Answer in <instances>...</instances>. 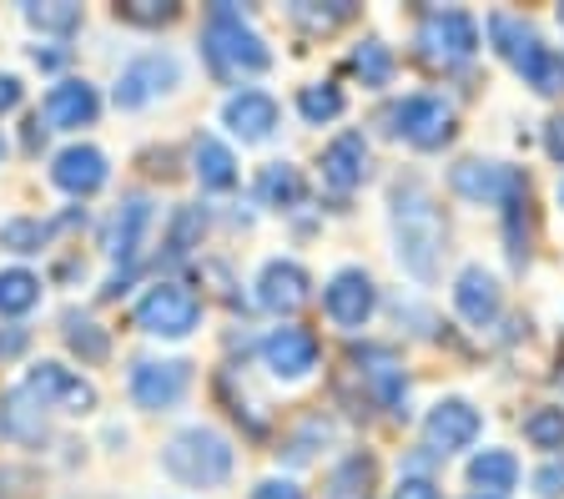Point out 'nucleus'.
I'll list each match as a JSON object with an SVG mask.
<instances>
[{"mask_svg": "<svg viewBox=\"0 0 564 499\" xmlns=\"http://www.w3.org/2000/svg\"><path fill=\"white\" fill-rule=\"evenodd\" d=\"M258 303L268 313H297L307 303V273L297 262H268L258 278Z\"/></svg>", "mask_w": 564, "mask_h": 499, "instance_id": "15", "label": "nucleus"}, {"mask_svg": "<svg viewBox=\"0 0 564 499\" xmlns=\"http://www.w3.org/2000/svg\"><path fill=\"white\" fill-rule=\"evenodd\" d=\"M96 111H101V101H96V91L86 82H61V86H51V96H46V121L61 131L91 127Z\"/></svg>", "mask_w": 564, "mask_h": 499, "instance_id": "18", "label": "nucleus"}, {"mask_svg": "<svg viewBox=\"0 0 564 499\" xmlns=\"http://www.w3.org/2000/svg\"><path fill=\"white\" fill-rule=\"evenodd\" d=\"M252 499H303L293 485H282V479H268V485L252 489Z\"/></svg>", "mask_w": 564, "mask_h": 499, "instance_id": "38", "label": "nucleus"}, {"mask_svg": "<svg viewBox=\"0 0 564 499\" xmlns=\"http://www.w3.org/2000/svg\"><path fill=\"white\" fill-rule=\"evenodd\" d=\"M202 318V303L182 283H156L152 293L137 303V323L156 338H187Z\"/></svg>", "mask_w": 564, "mask_h": 499, "instance_id": "5", "label": "nucleus"}, {"mask_svg": "<svg viewBox=\"0 0 564 499\" xmlns=\"http://www.w3.org/2000/svg\"><path fill=\"white\" fill-rule=\"evenodd\" d=\"M544 147H550L554 162H564V117H554L550 127H544Z\"/></svg>", "mask_w": 564, "mask_h": 499, "instance_id": "37", "label": "nucleus"}, {"mask_svg": "<svg viewBox=\"0 0 564 499\" xmlns=\"http://www.w3.org/2000/svg\"><path fill=\"white\" fill-rule=\"evenodd\" d=\"M0 424H6V434H15V440H25V444H35L41 434H46V409L31 399V389H15L11 399H6V414H0Z\"/></svg>", "mask_w": 564, "mask_h": 499, "instance_id": "22", "label": "nucleus"}, {"mask_svg": "<svg viewBox=\"0 0 564 499\" xmlns=\"http://www.w3.org/2000/svg\"><path fill=\"white\" fill-rule=\"evenodd\" d=\"M11 107H21V82H15V76H0V117Z\"/></svg>", "mask_w": 564, "mask_h": 499, "instance_id": "39", "label": "nucleus"}, {"mask_svg": "<svg viewBox=\"0 0 564 499\" xmlns=\"http://www.w3.org/2000/svg\"><path fill=\"white\" fill-rule=\"evenodd\" d=\"M61 61H66L61 51H35V66H61Z\"/></svg>", "mask_w": 564, "mask_h": 499, "instance_id": "41", "label": "nucleus"}, {"mask_svg": "<svg viewBox=\"0 0 564 499\" xmlns=\"http://www.w3.org/2000/svg\"><path fill=\"white\" fill-rule=\"evenodd\" d=\"M419 46L434 66H464L479 51V25L469 11H434L419 31Z\"/></svg>", "mask_w": 564, "mask_h": 499, "instance_id": "6", "label": "nucleus"}, {"mask_svg": "<svg viewBox=\"0 0 564 499\" xmlns=\"http://www.w3.org/2000/svg\"><path fill=\"white\" fill-rule=\"evenodd\" d=\"M0 156H6V142H0Z\"/></svg>", "mask_w": 564, "mask_h": 499, "instance_id": "43", "label": "nucleus"}, {"mask_svg": "<svg viewBox=\"0 0 564 499\" xmlns=\"http://www.w3.org/2000/svg\"><path fill=\"white\" fill-rule=\"evenodd\" d=\"M46 238H51V227L35 223V217H15V223L0 227V248H11V252H41Z\"/></svg>", "mask_w": 564, "mask_h": 499, "instance_id": "29", "label": "nucleus"}, {"mask_svg": "<svg viewBox=\"0 0 564 499\" xmlns=\"http://www.w3.org/2000/svg\"><path fill=\"white\" fill-rule=\"evenodd\" d=\"M258 192H262V203L268 207H293L297 197H303V177H297V166L272 162L258 177Z\"/></svg>", "mask_w": 564, "mask_h": 499, "instance_id": "25", "label": "nucleus"}, {"mask_svg": "<svg viewBox=\"0 0 564 499\" xmlns=\"http://www.w3.org/2000/svg\"><path fill=\"white\" fill-rule=\"evenodd\" d=\"M297 107H303L307 121H333L343 111V91H338V86H303Z\"/></svg>", "mask_w": 564, "mask_h": 499, "instance_id": "30", "label": "nucleus"}, {"mask_svg": "<svg viewBox=\"0 0 564 499\" xmlns=\"http://www.w3.org/2000/svg\"><path fill=\"white\" fill-rule=\"evenodd\" d=\"M352 66H358V76H364L368 86H383L388 76H393V56H388V46H378V41H364L358 56H352Z\"/></svg>", "mask_w": 564, "mask_h": 499, "instance_id": "31", "label": "nucleus"}, {"mask_svg": "<svg viewBox=\"0 0 564 499\" xmlns=\"http://www.w3.org/2000/svg\"><path fill=\"white\" fill-rule=\"evenodd\" d=\"M51 177H56L61 192H76V197H91L96 187L106 182V156L96 147H66L51 166Z\"/></svg>", "mask_w": 564, "mask_h": 499, "instance_id": "17", "label": "nucleus"}, {"mask_svg": "<svg viewBox=\"0 0 564 499\" xmlns=\"http://www.w3.org/2000/svg\"><path fill=\"white\" fill-rule=\"evenodd\" d=\"M364 172H368V142L358 131H343L338 142L323 152V177H328L338 192H348L364 182Z\"/></svg>", "mask_w": 564, "mask_h": 499, "instance_id": "19", "label": "nucleus"}, {"mask_svg": "<svg viewBox=\"0 0 564 499\" xmlns=\"http://www.w3.org/2000/svg\"><path fill=\"white\" fill-rule=\"evenodd\" d=\"M454 187L469 197V203H505L519 192V177L499 162H458L454 166Z\"/></svg>", "mask_w": 564, "mask_h": 499, "instance_id": "14", "label": "nucleus"}, {"mask_svg": "<svg viewBox=\"0 0 564 499\" xmlns=\"http://www.w3.org/2000/svg\"><path fill=\"white\" fill-rule=\"evenodd\" d=\"M494 41H499V51H505L509 61H514L519 72L529 76V82H534V91H564V61L554 56L550 46H544L540 36H534V31H524V25L519 21H509V15H494Z\"/></svg>", "mask_w": 564, "mask_h": 499, "instance_id": "4", "label": "nucleus"}, {"mask_svg": "<svg viewBox=\"0 0 564 499\" xmlns=\"http://www.w3.org/2000/svg\"><path fill=\"white\" fill-rule=\"evenodd\" d=\"M393 232H399V258L413 278L438 273V252H444V217L423 197L419 187H403L393 197Z\"/></svg>", "mask_w": 564, "mask_h": 499, "instance_id": "1", "label": "nucleus"}, {"mask_svg": "<svg viewBox=\"0 0 564 499\" xmlns=\"http://www.w3.org/2000/svg\"><path fill=\"white\" fill-rule=\"evenodd\" d=\"M35 303H41V278L25 273V268L0 273V313H25Z\"/></svg>", "mask_w": 564, "mask_h": 499, "instance_id": "27", "label": "nucleus"}, {"mask_svg": "<svg viewBox=\"0 0 564 499\" xmlns=\"http://www.w3.org/2000/svg\"><path fill=\"white\" fill-rule=\"evenodd\" d=\"M25 348V333L21 328H11V333H0V358H11V354H21Z\"/></svg>", "mask_w": 564, "mask_h": 499, "instance_id": "40", "label": "nucleus"}, {"mask_svg": "<svg viewBox=\"0 0 564 499\" xmlns=\"http://www.w3.org/2000/svg\"><path fill=\"white\" fill-rule=\"evenodd\" d=\"M117 11H121V21H137V25H162V21H172V6H162V0H121Z\"/></svg>", "mask_w": 564, "mask_h": 499, "instance_id": "32", "label": "nucleus"}, {"mask_svg": "<svg viewBox=\"0 0 564 499\" xmlns=\"http://www.w3.org/2000/svg\"><path fill=\"white\" fill-rule=\"evenodd\" d=\"M25 389H31V399L41 409H66V414H86V409H96V389L86 379H76L70 369H61V364H41V369H31Z\"/></svg>", "mask_w": 564, "mask_h": 499, "instance_id": "7", "label": "nucleus"}, {"mask_svg": "<svg viewBox=\"0 0 564 499\" xmlns=\"http://www.w3.org/2000/svg\"><path fill=\"white\" fill-rule=\"evenodd\" d=\"M560 15H564V6H560Z\"/></svg>", "mask_w": 564, "mask_h": 499, "instance_id": "45", "label": "nucleus"}, {"mask_svg": "<svg viewBox=\"0 0 564 499\" xmlns=\"http://www.w3.org/2000/svg\"><path fill=\"white\" fill-rule=\"evenodd\" d=\"M454 303L469 323H489L494 313H499V288H494V278L484 273V268H464L458 288H454Z\"/></svg>", "mask_w": 564, "mask_h": 499, "instance_id": "21", "label": "nucleus"}, {"mask_svg": "<svg viewBox=\"0 0 564 499\" xmlns=\"http://www.w3.org/2000/svg\"><path fill=\"white\" fill-rule=\"evenodd\" d=\"M474 499H494V495H474Z\"/></svg>", "mask_w": 564, "mask_h": 499, "instance_id": "42", "label": "nucleus"}, {"mask_svg": "<svg viewBox=\"0 0 564 499\" xmlns=\"http://www.w3.org/2000/svg\"><path fill=\"white\" fill-rule=\"evenodd\" d=\"M197 177H202V187H232L237 182V162H232V152H227L223 142H217V137H202L197 142Z\"/></svg>", "mask_w": 564, "mask_h": 499, "instance_id": "24", "label": "nucleus"}, {"mask_svg": "<svg viewBox=\"0 0 564 499\" xmlns=\"http://www.w3.org/2000/svg\"><path fill=\"white\" fill-rule=\"evenodd\" d=\"M197 232H202V213H197V207H187V213L176 217V227H172V242H166V248H172L176 258H182V252L192 248V238H197Z\"/></svg>", "mask_w": 564, "mask_h": 499, "instance_id": "34", "label": "nucleus"}, {"mask_svg": "<svg viewBox=\"0 0 564 499\" xmlns=\"http://www.w3.org/2000/svg\"><path fill=\"white\" fill-rule=\"evenodd\" d=\"M560 203H564V187H560Z\"/></svg>", "mask_w": 564, "mask_h": 499, "instance_id": "44", "label": "nucleus"}, {"mask_svg": "<svg viewBox=\"0 0 564 499\" xmlns=\"http://www.w3.org/2000/svg\"><path fill=\"white\" fill-rule=\"evenodd\" d=\"M66 338H70V348H76L82 358H91V364L96 358H106V338L96 333V323H70Z\"/></svg>", "mask_w": 564, "mask_h": 499, "instance_id": "33", "label": "nucleus"}, {"mask_svg": "<svg viewBox=\"0 0 564 499\" xmlns=\"http://www.w3.org/2000/svg\"><path fill=\"white\" fill-rule=\"evenodd\" d=\"M202 51H207L212 72L217 76H242V72H268V46H262L258 31H247L242 15L232 6H217L207 21V36H202Z\"/></svg>", "mask_w": 564, "mask_h": 499, "instance_id": "3", "label": "nucleus"}, {"mask_svg": "<svg viewBox=\"0 0 564 499\" xmlns=\"http://www.w3.org/2000/svg\"><path fill=\"white\" fill-rule=\"evenodd\" d=\"M524 440L534 449H564V409H534L524 419Z\"/></svg>", "mask_w": 564, "mask_h": 499, "instance_id": "28", "label": "nucleus"}, {"mask_svg": "<svg viewBox=\"0 0 564 499\" xmlns=\"http://www.w3.org/2000/svg\"><path fill=\"white\" fill-rule=\"evenodd\" d=\"M373 303H378V293H373V283H368V273H358V268H343L328 283V318L338 323V328H364Z\"/></svg>", "mask_w": 564, "mask_h": 499, "instance_id": "13", "label": "nucleus"}, {"mask_svg": "<svg viewBox=\"0 0 564 499\" xmlns=\"http://www.w3.org/2000/svg\"><path fill=\"white\" fill-rule=\"evenodd\" d=\"M399 499H444V489L429 485V479H403V485H399Z\"/></svg>", "mask_w": 564, "mask_h": 499, "instance_id": "35", "label": "nucleus"}, {"mask_svg": "<svg viewBox=\"0 0 564 499\" xmlns=\"http://www.w3.org/2000/svg\"><path fill=\"white\" fill-rule=\"evenodd\" d=\"M469 479H474L479 489H489L494 499H499L505 489H514V485H519V459H514L509 449H484L479 459L469 464Z\"/></svg>", "mask_w": 564, "mask_h": 499, "instance_id": "23", "label": "nucleus"}, {"mask_svg": "<svg viewBox=\"0 0 564 499\" xmlns=\"http://www.w3.org/2000/svg\"><path fill=\"white\" fill-rule=\"evenodd\" d=\"M262 358H268V369L278 379H303L317 364V338L307 328H272L262 338Z\"/></svg>", "mask_w": 564, "mask_h": 499, "instance_id": "12", "label": "nucleus"}, {"mask_svg": "<svg viewBox=\"0 0 564 499\" xmlns=\"http://www.w3.org/2000/svg\"><path fill=\"white\" fill-rule=\"evenodd\" d=\"M223 121L242 137V142H262L272 127H278V101L268 91H237L223 107Z\"/></svg>", "mask_w": 564, "mask_h": 499, "instance_id": "16", "label": "nucleus"}, {"mask_svg": "<svg viewBox=\"0 0 564 499\" xmlns=\"http://www.w3.org/2000/svg\"><path fill=\"white\" fill-rule=\"evenodd\" d=\"M540 495H564V464H550V469H540Z\"/></svg>", "mask_w": 564, "mask_h": 499, "instance_id": "36", "label": "nucleus"}, {"mask_svg": "<svg viewBox=\"0 0 564 499\" xmlns=\"http://www.w3.org/2000/svg\"><path fill=\"white\" fill-rule=\"evenodd\" d=\"M25 21H31L35 31H56V36H66V31L82 25V6H70V0H31V6H25Z\"/></svg>", "mask_w": 564, "mask_h": 499, "instance_id": "26", "label": "nucleus"}, {"mask_svg": "<svg viewBox=\"0 0 564 499\" xmlns=\"http://www.w3.org/2000/svg\"><path fill=\"white\" fill-rule=\"evenodd\" d=\"M162 464H166V475L182 479V485L212 489L232 475V444L223 434H212V429H182L162 449Z\"/></svg>", "mask_w": 564, "mask_h": 499, "instance_id": "2", "label": "nucleus"}, {"mask_svg": "<svg viewBox=\"0 0 564 499\" xmlns=\"http://www.w3.org/2000/svg\"><path fill=\"white\" fill-rule=\"evenodd\" d=\"M182 393H187V364H176V358H166V364L141 358L131 369V399L141 409H172Z\"/></svg>", "mask_w": 564, "mask_h": 499, "instance_id": "8", "label": "nucleus"}, {"mask_svg": "<svg viewBox=\"0 0 564 499\" xmlns=\"http://www.w3.org/2000/svg\"><path fill=\"white\" fill-rule=\"evenodd\" d=\"M147 223H152V203L147 197H127L117 213V223H111V238H106V252L117 262H131L141 248V232H147Z\"/></svg>", "mask_w": 564, "mask_h": 499, "instance_id": "20", "label": "nucleus"}, {"mask_svg": "<svg viewBox=\"0 0 564 499\" xmlns=\"http://www.w3.org/2000/svg\"><path fill=\"white\" fill-rule=\"evenodd\" d=\"M176 76H182V66H176V56H141L131 61L127 72H121L117 82V107H147L156 91H172Z\"/></svg>", "mask_w": 564, "mask_h": 499, "instance_id": "10", "label": "nucleus"}, {"mask_svg": "<svg viewBox=\"0 0 564 499\" xmlns=\"http://www.w3.org/2000/svg\"><path fill=\"white\" fill-rule=\"evenodd\" d=\"M423 434H429V449H438V454L469 449V444L479 440V409L464 404V399H444V404L429 414Z\"/></svg>", "mask_w": 564, "mask_h": 499, "instance_id": "11", "label": "nucleus"}, {"mask_svg": "<svg viewBox=\"0 0 564 499\" xmlns=\"http://www.w3.org/2000/svg\"><path fill=\"white\" fill-rule=\"evenodd\" d=\"M393 121L413 147H444L454 137V111H448L444 96H409Z\"/></svg>", "mask_w": 564, "mask_h": 499, "instance_id": "9", "label": "nucleus"}]
</instances>
